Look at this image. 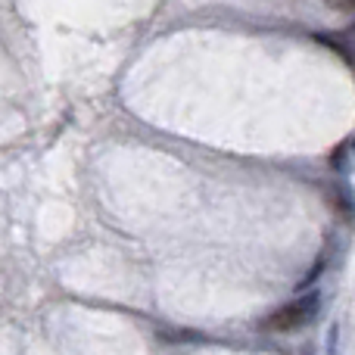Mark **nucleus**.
Here are the masks:
<instances>
[{
  "mask_svg": "<svg viewBox=\"0 0 355 355\" xmlns=\"http://www.w3.org/2000/svg\"><path fill=\"white\" fill-rule=\"evenodd\" d=\"M352 35H355V25H352Z\"/></svg>",
  "mask_w": 355,
  "mask_h": 355,
  "instance_id": "39448f33",
  "label": "nucleus"
},
{
  "mask_svg": "<svg viewBox=\"0 0 355 355\" xmlns=\"http://www.w3.org/2000/svg\"><path fill=\"white\" fill-rule=\"evenodd\" d=\"M327 3H331L334 10H340V12H352L355 10V0H327Z\"/></svg>",
  "mask_w": 355,
  "mask_h": 355,
  "instance_id": "20e7f679",
  "label": "nucleus"
},
{
  "mask_svg": "<svg viewBox=\"0 0 355 355\" xmlns=\"http://www.w3.org/2000/svg\"><path fill=\"white\" fill-rule=\"evenodd\" d=\"M318 41L327 44V47H334L340 56H343V60L352 62V47H349V41H346V37H340V35H318Z\"/></svg>",
  "mask_w": 355,
  "mask_h": 355,
  "instance_id": "7ed1b4c3",
  "label": "nucleus"
},
{
  "mask_svg": "<svg viewBox=\"0 0 355 355\" xmlns=\"http://www.w3.org/2000/svg\"><path fill=\"white\" fill-rule=\"evenodd\" d=\"M352 147H355V137H352Z\"/></svg>",
  "mask_w": 355,
  "mask_h": 355,
  "instance_id": "423d86ee",
  "label": "nucleus"
},
{
  "mask_svg": "<svg viewBox=\"0 0 355 355\" xmlns=\"http://www.w3.org/2000/svg\"><path fill=\"white\" fill-rule=\"evenodd\" d=\"M331 202H334V209H337V215H343V218H349V221H352L355 206H352V196H349V190H343V187H334V190H331Z\"/></svg>",
  "mask_w": 355,
  "mask_h": 355,
  "instance_id": "f03ea898",
  "label": "nucleus"
},
{
  "mask_svg": "<svg viewBox=\"0 0 355 355\" xmlns=\"http://www.w3.org/2000/svg\"><path fill=\"white\" fill-rule=\"evenodd\" d=\"M321 309V293L318 290H309V293L296 296L293 302L281 306L277 312H271L268 318L262 321V331H271V334H293V331H302L306 324H312L315 315Z\"/></svg>",
  "mask_w": 355,
  "mask_h": 355,
  "instance_id": "f257e3e1",
  "label": "nucleus"
}]
</instances>
